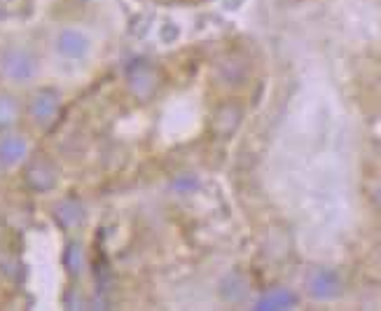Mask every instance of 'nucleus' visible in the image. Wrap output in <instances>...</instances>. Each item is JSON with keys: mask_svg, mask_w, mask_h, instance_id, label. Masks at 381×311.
<instances>
[{"mask_svg": "<svg viewBox=\"0 0 381 311\" xmlns=\"http://www.w3.org/2000/svg\"><path fill=\"white\" fill-rule=\"evenodd\" d=\"M339 277L330 269H316L309 277V293L316 300H332L339 295Z\"/></svg>", "mask_w": 381, "mask_h": 311, "instance_id": "1", "label": "nucleus"}, {"mask_svg": "<svg viewBox=\"0 0 381 311\" xmlns=\"http://www.w3.org/2000/svg\"><path fill=\"white\" fill-rule=\"evenodd\" d=\"M3 70L14 80H26L33 75V61L24 52H10L3 59Z\"/></svg>", "mask_w": 381, "mask_h": 311, "instance_id": "2", "label": "nucleus"}, {"mask_svg": "<svg viewBox=\"0 0 381 311\" xmlns=\"http://www.w3.org/2000/svg\"><path fill=\"white\" fill-rule=\"evenodd\" d=\"M297 302L295 293L285 291V288H276V291L262 295L258 302V309L262 311H272V309H290Z\"/></svg>", "mask_w": 381, "mask_h": 311, "instance_id": "3", "label": "nucleus"}, {"mask_svg": "<svg viewBox=\"0 0 381 311\" xmlns=\"http://www.w3.org/2000/svg\"><path fill=\"white\" fill-rule=\"evenodd\" d=\"M58 52L65 56H82L87 52V40L75 31H63L58 38Z\"/></svg>", "mask_w": 381, "mask_h": 311, "instance_id": "4", "label": "nucleus"}, {"mask_svg": "<svg viewBox=\"0 0 381 311\" xmlns=\"http://www.w3.org/2000/svg\"><path fill=\"white\" fill-rule=\"evenodd\" d=\"M56 108H58V103H56V99L52 96V94H40L38 99L33 101V118L38 120V122H47L49 118H54L56 115Z\"/></svg>", "mask_w": 381, "mask_h": 311, "instance_id": "5", "label": "nucleus"}, {"mask_svg": "<svg viewBox=\"0 0 381 311\" xmlns=\"http://www.w3.org/2000/svg\"><path fill=\"white\" fill-rule=\"evenodd\" d=\"M26 155V143L21 139H5L0 143V159L3 164H17Z\"/></svg>", "mask_w": 381, "mask_h": 311, "instance_id": "6", "label": "nucleus"}, {"mask_svg": "<svg viewBox=\"0 0 381 311\" xmlns=\"http://www.w3.org/2000/svg\"><path fill=\"white\" fill-rule=\"evenodd\" d=\"M14 118V103L10 99H0V125H7Z\"/></svg>", "mask_w": 381, "mask_h": 311, "instance_id": "7", "label": "nucleus"}, {"mask_svg": "<svg viewBox=\"0 0 381 311\" xmlns=\"http://www.w3.org/2000/svg\"><path fill=\"white\" fill-rule=\"evenodd\" d=\"M80 262H82V255H80V250L77 248H70L68 255H65V265L70 267V272H77Z\"/></svg>", "mask_w": 381, "mask_h": 311, "instance_id": "8", "label": "nucleus"}]
</instances>
